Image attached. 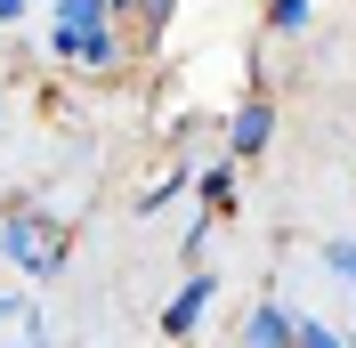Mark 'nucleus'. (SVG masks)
<instances>
[{
  "mask_svg": "<svg viewBox=\"0 0 356 348\" xmlns=\"http://www.w3.org/2000/svg\"><path fill=\"white\" fill-rule=\"evenodd\" d=\"M267 130H275V106H267V97H259V106H243V113H235V154L267 146Z\"/></svg>",
  "mask_w": 356,
  "mask_h": 348,
  "instance_id": "obj_1",
  "label": "nucleus"
},
{
  "mask_svg": "<svg viewBox=\"0 0 356 348\" xmlns=\"http://www.w3.org/2000/svg\"><path fill=\"white\" fill-rule=\"evenodd\" d=\"M202 300H211V283H186V292H178V300H170V332H195Z\"/></svg>",
  "mask_w": 356,
  "mask_h": 348,
  "instance_id": "obj_2",
  "label": "nucleus"
},
{
  "mask_svg": "<svg viewBox=\"0 0 356 348\" xmlns=\"http://www.w3.org/2000/svg\"><path fill=\"white\" fill-rule=\"evenodd\" d=\"M267 17H275V24H284V33H291V24H308V0H275Z\"/></svg>",
  "mask_w": 356,
  "mask_h": 348,
  "instance_id": "obj_3",
  "label": "nucleus"
},
{
  "mask_svg": "<svg viewBox=\"0 0 356 348\" xmlns=\"http://www.w3.org/2000/svg\"><path fill=\"white\" fill-rule=\"evenodd\" d=\"M17 8H24V0H0V17H17Z\"/></svg>",
  "mask_w": 356,
  "mask_h": 348,
  "instance_id": "obj_4",
  "label": "nucleus"
}]
</instances>
